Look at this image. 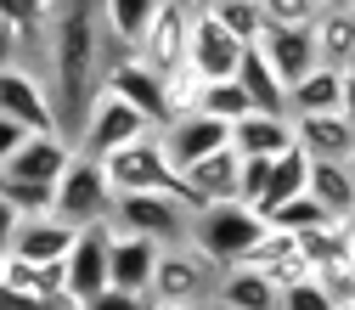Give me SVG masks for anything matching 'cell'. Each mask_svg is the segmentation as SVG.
I'll list each match as a JSON object with an SVG mask.
<instances>
[{
    "label": "cell",
    "instance_id": "cell-21",
    "mask_svg": "<svg viewBox=\"0 0 355 310\" xmlns=\"http://www.w3.org/2000/svg\"><path fill=\"white\" fill-rule=\"evenodd\" d=\"M237 175H243V158H237L232 147H214L209 158H198V164L181 169V181H187L203 203H237Z\"/></svg>",
    "mask_w": 355,
    "mask_h": 310
},
{
    "label": "cell",
    "instance_id": "cell-13",
    "mask_svg": "<svg viewBox=\"0 0 355 310\" xmlns=\"http://www.w3.org/2000/svg\"><path fill=\"white\" fill-rule=\"evenodd\" d=\"M0 288L28 310H73V299L62 293V265H28L17 254H0Z\"/></svg>",
    "mask_w": 355,
    "mask_h": 310
},
{
    "label": "cell",
    "instance_id": "cell-14",
    "mask_svg": "<svg viewBox=\"0 0 355 310\" xmlns=\"http://www.w3.org/2000/svg\"><path fill=\"white\" fill-rule=\"evenodd\" d=\"M226 130H232V124H220V119H209V113H175L164 130H153V136H158V147H164V158H169L175 169H187V164L209 158L214 147H226Z\"/></svg>",
    "mask_w": 355,
    "mask_h": 310
},
{
    "label": "cell",
    "instance_id": "cell-6",
    "mask_svg": "<svg viewBox=\"0 0 355 310\" xmlns=\"http://www.w3.org/2000/svg\"><path fill=\"white\" fill-rule=\"evenodd\" d=\"M220 265L203 259L192 243L158 248V271H153V304H214Z\"/></svg>",
    "mask_w": 355,
    "mask_h": 310
},
{
    "label": "cell",
    "instance_id": "cell-22",
    "mask_svg": "<svg viewBox=\"0 0 355 310\" xmlns=\"http://www.w3.org/2000/svg\"><path fill=\"white\" fill-rule=\"evenodd\" d=\"M310 40H316L322 68H349L355 62V12L349 6H322L316 23H310Z\"/></svg>",
    "mask_w": 355,
    "mask_h": 310
},
{
    "label": "cell",
    "instance_id": "cell-10",
    "mask_svg": "<svg viewBox=\"0 0 355 310\" xmlns=\"http://www.w3.org/2000/svg\"><path fill=\"white\" fill-rule=\"evenodd\" d=\"M0 113L17 119L23 130H34V136H46V130H57V113H51V96H46V74L17 62V68H0ZM62 136V130H57Z\"/></svg>",
    "mask_w": 355,
    "mask_h": 310
},
{
    "label": "cell",
    "instance_id": "cell-2",
    "mask_svg": "<svg viewBox=\"0 0 355 310\" xmlns=\"http://www.w3.org/2000/svg\"><path fill=\"white\" fill-rule=\"evenodd\" d=\"M96 164H102V175H107L113 198H124V192H169V198H181L187 214L209 209V203L181 181V169L164 158L158 136H141V141H130V147H119V153H107V158H96Z\"/></svg>",
    "mask_w": 355,
    "mask_h": 310
},
{
    "label": "cell",
    "instance_id": "cell-25",
    "mask_svg": "<svg viewBox=\"0 0 355 310\" xmlns=\"http://www.w3.org/2000/svg\"><path fill=\"white\" fill-rule=\"evenodd\" d=\"M304 192L316 198L333 220H344V214L355 209V169H349V164H333V158H310V181H304Z\"/></svg>",
    "mask_w": 355,
    "mask_h": 310
},
{
    "label": "cell",
    "instance_id": "cell-8",
    "mask_svg": "<svg viewBox=\"0 0 355 310\" xmlns=\"http://www.w3.org/2000/svg\"><path fill=\"white\" fill-rule=\"evenodd\" d=\"M141 136H153L147 119L130 107V102H119L113 91H102V96L91 102V113H85L79 136H73V153H79V158H107V153H119V147H130V141H141Z\"/></svg>",
    "mask_w": 355,
    "mask_h": 310
},
{
    "label": "cell",
    "instance_id": "cell-33",
    "mask_svg": "<svg viewBox=\"0 0 355 310\" xmlns=\"http://www.w3.org/2000/svg\"><path fill=\"white\" fill-rule=\"evenodd\" d=\"M0 198H6L23 220L28 214H51V181H17V175H0Z\"/></svg>",
    "mask_w": 355,
    "mask_h": 310
},
{
    "label": "cell",
    "instance_id": "cell-20",
    "mask_svg": "<svg viewBox=\"0 0 355 310\" xmlns=\"http://www.w3.org/2000/svg\"><path fill=\"white\" fill-rule=\"evenodd\" d=\"M259 57L271 62V74H277L282 85L304 79L310 68H322V62H316V40H310V28H265Z\"/></svg>",
    "mask_w": 355,
    "mask_h": 310
},
{
    "label": "cell",
    "instance_id": "cell-4",
    "mask_svg": "<svg viewBox=\"0 0 355 310\" xmlns=\"http://www.w3.org/2000/svg\"><path fill=\"white\" fill-rule=\"evenodd\" d=\"M187 209L181 198H169V192H124L113 198L107 209V226L113 232H130V237H147L158 248H175V243H187Z\"/></svg>",
    "mask_w": 355,
    "mask_h": 310
},
{
    "label": "cell",
    "instance_id": "cell-32",
    "mask_svg": "<svg viewBox=\"0 0 355 310\" xmlns=\"http://www.w3.org/2000/svg\"><path fill=\"white\" fill-rule=\"evenodd\" d=\"M259 220L271 232H288V237H299V232H310V226H327V209L310 198V192H299V198H288V203H271V209H259Z\"/></svg>",
    "mask_w": 355,
    "mask_h": 310
},
{
    "label": "cell",
    "instance_id": "cell-23",
    "mask_svg": "<svg viewBox=\"0 0 355 310\" xmlns=\"http://www.w3.org/2000/svg\"><path fill=\"white\" fill-rule=\"evenodd\" d=\"M214 310H277V288L254 265H226L214 282Z\"/></svg>",
    "mask_w": 355,
    "mask_h": 310
},
{
    "label": "cell",
    "instance_id": "cell-3",
    "mask_svg": "<svg viewBox=\"0 0 355 310\" xmlns=\"http://www.w3.org/2000/svg\"><path fill=\"white\" fill-rule=\"evenodd\" d=\"M259 237H265V220L248 203H209V209H198L187 220V243L203 259H214L220 271H226V265H243Z\"/></svg>",
    "mask_w": 355,
    "mask_h": 310
},
{
    "label": "cell",
    "instance_id": "cell-18",
    "mask_svg": "<svg viewBox=\"0 0 355 310\" xmlns=\"http://www.w3.org/2000/svg\"><path fill=\"white\" fill-rule=\"evenodd\" d=\"M73 158V141L57 136V130H46V136H23V147L0 164V175H17V181H51L57 187V175L68 169Z\"/></svg>",
    "mask_w": 355,
    "mask_h": 310
},
{
    "label": "cell",
    "instance_id": "cell-39",
    "mask_svg": "<svg viewBox=\"0 0 355 310\" xmlns=\"http://www.w3.org/2000/svg\"><path fill=\"white\" fill-rule=\"evenodd\" d=\"M338 113L355 124V68H344V74H338Z\"/></svg>",
    "mask_w": 355,
    "mask_h": 310
},
{
    "label": "cell",
    "instance_id": "cell-40",
    "mask_svg": "<svg viewBox=\"0 0 355 310\" xmlns=\"http://www.w3.org/2000/svg\"><path fill=\"white\" fill-rule=\"evenodd\" d=\"M17 220H23V214H17V209H12L6 198H0V254L12 248V232H17Z\"/></svg>",
    "mask_w": 355,
    "mask_h": 310
},
{
    "label": "cell",
    "instance_id": "cell-29",
    "mask_svg": "<svg viewBox=\"0 0 355 310\" xmlns=\"http://www.w3.org/2000/svg\"><path fill=\"white\" fill-rule=\"evenodd\" d=\"M46 17H51V0H0V23H12L23 40V62L46 51ZM34 68V62H28Z\"/></svg>",
    "mask_w": 355,
    "mask_h": 310
},
{
    "label": "cell",
    "instance_id": "cell-12",
    "mask_svg": "<svg viewBox=\"0 0 355 310\" xmlns=\"http://www.w3.org/2000/svg\"><path fill=\"white\" fill-rule=\"evenodd\" d=\"M243 51L248 46H237V40L220 28L209 12H192V28H187V74H198V79H232L237 74V62H243Z\"/></svg>",
    "mask_w": 355,
    "mask_h": 310
},
{
    "label": "cell",
    "instance_id": "cell-41",
    "mask_svg": "<svg viewBox=\"0 0 355 310\" xmlns=\"http://www.w3.org/2000/svg\"><path fill=\"white\" fill-rule=\"evenodd\" d=\"M153 310H214V304H153Z\"/></svg>",
    "mask_w": 355,
    "mask_h": 310
},
{
    "label": "cell",
    "instance_id": "cell-19",
    "mask_svg": "<svg viewBox=\"0 0 355 310\" xmlns=\"http://www.w3.org/2000/svg\"><path fill=\"white\" fill-rule=\"evenodd\" d=\"M68 248H73V226H62L57 214H28V220H17L6 254L28 259V265H62Z\"/></svg>",
    "mask_w": 355,
    "mask_h": 310
},
{
    "label": "cell",
    "instance_id": "cell-28",
    "mask_svg": "<svg viewBox=\"0 0 355 310\" xmlns=\"http://www.w3.org/2000/svg\"><path fill=\"white\" fill-rule=\"evenodd\" d=\"M304 181H310V158H304L299 147H282V153L271 158V169H265V192H259V203H254V209H271V203L299 198V192H304Z\"/></svg>",
    "mask_w": 355,
    "mask_h": 310
},
{
    "label": "cell",
    "instance_id": "cell-7",
    "mask_svg": "<svg viewBox=\"0 0 355 310\" xmlns=\"http://www.w3.org/2000/svg\"><path fill=\"white\" fill-rule=\"evenodd\" d=\"M192 12H198V6H187V0H158V12L147 17V28H141V40H136V51H130V57H136L147 74H158V79L181 74Z\"/></svg>",
    "mask_w": 355,
    "mask_h": 310
},
{
    "label": "cell",
    "instance_id": "cell-24",
    "mask_svg": "<svg viewBox=\"0 0 355 310\" xmlns=\"http://www.w3.org/2000/svg\"><path fill=\"white\" fill-rule=\"evenodd\" d=\"M237 85H243V96H248V107L254 113H288V85L271 74V62L259 57V46H248L243 51V62H237V74H232Z\"/></svg>",
    "mask_w": 355,
    "mask_h": 310
},
{
    "label": "cell",
    "instance_id": "cell-15",
    "mask_svg": "<svg viewBox=\"0 0 355 310\" xmlns=\"http://www.w3.org/2000/svg\"><path fill=\"white\" fill-rule=\"evenodd\" d=\"M293 147L304 158H333L349 164L355 158V124L344 113H299L293 119Z\"/></svg>",
    "mask_w": 355,
    "mask_h": 310
},
{
    "label": "cell",
    "instance_id": "cell-31",
    "mask_svg": "<svg viewBox=\"0 0 355 310\" xmlns=\"http://www.w3.org/2000/svg\"><path fill=\"white\" fill-rule=\"evenodd\" d=\"M203 12L226 28L237 46H259L265 28H271V23H265V12H259V0H214V6H203Z\"/></svg>",
    "mask_w": 355,
    "mask_h": 310
},
{
    "label": "cell",
    "instance_id": "cell-35",
    "mask_svg": "<svg viewBox=\"0 0 355 310\" xmlns=\"http://www.w3.org/2000/svg\"><path fill=\"white\" fill-rule=\"evenodd\" d=\"M277 310H333V299L316 288V277H304V282H293V288L277 293Z\"/></svg>",
    "mask_w": 355,
    "mask_h": 310
},
{
    "label": "cell",
    "instance_id": "cell-9",
    "mask_svg": "<svg viewBox=\"0 0 355 310\" xmlns=\"http://www.w3.org/2000/svg\"><path fill=\"white\" fill-rule=\"evenodd\" d=\"M107 243H113V226H107V220L73 232V248L62 254V293L73 299V310L107 288Z\"/></svg>",
    "mask_w": 355,
    "mask_h": 310
},
{
    "label": "cell",
    "instance_id": "cell-16",
    "mask_svg": "<svg viewBox=\"0 0 355 310\" xmlns=\"http://www.w3.org/2000/svg\"><path fill=\"white\" fill-rule=\"evenodd\" d=\"M153 271H158V243L130 237V232H113V243H107V288L153 293Z\"/></svg>",
    "mask_w": 355,
    "mask_h": 310
},
{
    "label": "cell",
    "instance_id": "cell-30",
    "mask_svg": "<svg viewBox=\"0 0 355 310\" xmlns=\"http://www.w3.org/2000/svg\"><path fill=\"white\" fill-rule=\"evenodd\" d=\"M187 113H209V119H220V124H232V119H243V113H254V107H248V96H243L237 79H198Z\"/></svg>",
    "mask_w": 355,
    "mask_h": 310
},
{
    "label": "cell",
    "instance_id": "cell-46",
    "mask_svg": "<svg viewBox=\"0 0 355 310\" xmlns=\"http://www.w3.org/2000/svg\"><path fill=\"white\" fill-rule=\"evenodd\" d=\"M316 6H344V0H316Z\"/></svg>",
    "mask_w": 355,
    "mask_h": 310
},
{
    "label": "cell",
    "instance_id": "cell-42",
    "mask_svg": "<svg viewBox=\"0 0 355 310\" xmlns=\"http://www.w3.org/2000/svg\"><path fill=\"white\" fill-rule=\"evenodd\" d=\"M344 232H349V237H355V209H349V214H344Z\"/></svg>",
    "mask_w": 355,
    "mask_h": 310
},
{
    "label": "cell",
    "instance_id": "cell-1",
    "mask_svg": "<svg viewBox=\"0 0 355 310\" xmlns=\"http://www.w3.org/2000/svg\"><path fill=\"white\" fill-rule=\"evenodd\" d=\"M46 96H51V113H57V130L73 141L91 102L102 96V79H107V62L119 57L107 46V28H102V6L96 0H51V17H46Z\"/></svg>",
    "mask_w": 355,
    "mask_h": 310
},
{
    "label": "cell",
    "instance_id": "cell-34",
    "mask_svg": "<svg viewBox=\"0 0 355 310\" xmlns=\"http://www.w3.org/2000/svg\"><path fill=\"white\" fill-rule=\"evenodd\" d=\"M259 12H265L271 28H310L322 6H316V0H259Z\"/></svg>",
    "mask_w": 355,
    "mask_h": 310
},
{
    "label": "cell",
    "instance_id": "cell-5",
    "mask_svg": "<svg viewBox=\"0 0 355 310\" xmlns=\"http://www.w3.org/2000/svg\"><path fill=\"white\" fill-rule=\"evenodd\" d=\"M113 209V187H107V175L96 158H68V169L57 175V187H51V214L62 220V226H96V220H107Z\"/></svg>",
    "mask_w": 355,
    "mask_h": 310
},
{
    "label": "cell",
    "instance_id": "cell-43",
    "mask_svg": "<svg viewBox=\"0 0 355 310\" xmlns=\"http://www.w3.org/2000/svg\"><path fill=\"white\" fill-rule=\"evenodd\" d=\"M333 310H355V293H349V299H338V304H333Z\"/></svg>",
    "mask_w": 355,
    "mask_h": 310
},
{
    "label": "cell",
    "instance_id": "cell-11",
    "mask_svg": "<svg viewBox=\"0 0 355 310\" xmlns=\"http://www.w3.org/2000/svg\"><path fill=\"white\" fill-rule=\"evenodd\" d=\"M102 91H113L119 102H130V107H136L141 119H147V130H164L175 113H169V91H164V79L158 74H147L136 57H113L107 62V79H102Z\"/></svg>",
    "mask_w": 355,
    "mask_h": 310
},
{
    "label": "cell",
    "instance_id": "cell-36",
    "mask_svg": "<svg viewBox=\"0 0 355 310\" xmlns=\"http://www.w3.org/2000/svg\"><path fill=\"white\" fill-rule=\"evenodd\" d=\"M79 310H153V293H124V288H102L96 299H85Z\"/></svg>",
    "mask_w": 355,
    "mask_h": 310
},
{
    "label": "cell",
    "instance_id": "cell-44",
    "mask_svg": "<svg viewBox=\"0 0 355 310\" xmlns=\"http://www.w3.org/2000/svg\"><path fill=\"white\" fill-rule=\"evenodd\" d=\"M187 6H198V12H203V6H214V0H187Z\"/></svg>",
    "mask_w": 355,
    "mask_h": 310
},
{
    "label": "cell",
    "instance_id": "cell-26",
    "mask_svg": "<svg viewBox=\"0 0 355 310\" xmlns=\"http://www.w3.org/2000/svg\"><path fill=\"white\" fill-rule=\"evenodd\" d=\"M102 6V28H107V46L124 57V51H136V40L147 28V17L158 12V0H96Z\"/></svg>",
    "mask_w": 355,
    "mask_h": 310
},
{
    "label": "cell",
    "instance_id": "cell-27",
    "mask_svg": "<svg viewBox=\"0 0 355 310\" xmlns=\"http://www.w3.org/2000/svg\"><path fill=\"white\" fill-rule=\"evenodd\" d=\"M338 74L344 68H310L304 79L288 85V119L299 113H338Z\"/></svg>",
    "mask_w": 355,
    "mask_h": 310
},
{
    "label": "cell",
    "instance_id": "cell-17",
    "mask_svg": "<svg viewBox=\"0 0 355 310\" xmlns=\"http://www.w3.org/2000/svg\"><path fill=\"white\" fill-rule=\"evenodd\" d=\"M226 147L237 158H277L282 147H293V119L288 113H243L226 130Z\"/></svg>",
    "mask_w": 355,
    "mask_h": 310
},
{
    "label": "cell",
    "instance_id": "cell-48",
    "mask_svg": "<svg viewBox=\"0 0 355 310\" xmlns=\"http://www.w3.org/2000/svg\"><path fill=\"white\" fill-rule=\"evenodd\" d=\"M349 169H355V158H349Z\"/></svg>",
    "mask_w": 355,
    "mask_h": 310
},
{
    "label": "cell",
    "instance_id": "cell-47",
    "mask_svg": "<svg viewBox=\"0 0 355 310\" xmlns=\"http://www.w3.org/2000/svg\"><path fill=\"white\" fill-rule=\"evenodd\" d=\"M344 6H349V12H355V0H344Z\"/></svg>",
    "mask_w": 355,
    "mask_h": 310
},
{
    "label": "cell",
    "instance_id": "cell-38",
    "mask_svg": "<svg viewBox=\"0 0 355 310\" xmlns=\"http://www.w3.org/2000/svg\"><path fill=\"white\" fill-rule=\"evenodd\" d=\"M17 62H23V40L12 23H0V68H17Z\"/></svg>",
    "mask_w": 355,
    "mask_h": 310
},
{
    "label": "cell",
    "instance_id": "cell-37",
    "mask_svg": "<svg viewBox=\"0 0 355 310\" xmlns=\"http://www.w3.org/2000/svg\"><path fill=\"white\" fill-rule=\"evenodd\" d=\"M23 136H34V130H23L17 119H6V113H0V164H6V158L23 147Z\"/></svg>",
    "mask_w": 355,
    "mask_h": 310
},
{
    "label": "cell",
    "instance_id": "cell-45",
    "mask_svg": "<svg viewBox=\"0 0 355 310\" xmlns=\"http://www.w3.org/2000/svg\"><path fill=\"white\" fill-rule=\"evenodd\" d=\"M349 271H355V237H349Z\"/></svg>",
    "mask_w": 355,
    "mask_h": 310
},
{
    "label": "cell",
    "instance_id": "cell-49",
    "mask_svg": "<svg viewBox=\"0 0 355 310\" xmlns=\"http://www.w3.org/2000/svg\"><path fill=\"white\" fill-rule=\"evenodd\" d=\"M349 68H355V62H349Z\"/></svg>",
    "mask_w": 355,
    "mask_h": 310
}]
</instances>
